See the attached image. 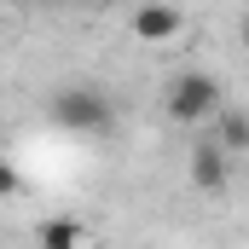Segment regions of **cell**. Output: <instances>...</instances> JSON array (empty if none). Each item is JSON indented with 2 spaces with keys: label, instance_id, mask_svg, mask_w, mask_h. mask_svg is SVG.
<instances>
[{
  "label": "cell",
  "instance_id": "obj_1",
  "mask_svg": "<svg viewBox=\"0 0 249 249\" xmlns=\"http://www.w3.org/2000/svg\"><path fill=\"white\" fill-rule=\"evenodd\" d=\"M220 81L209 75V70H180L174 81H168V93H162V110H168V122L174 127H209V116L220 110Z\"/></svg>",
  "mask_w": 249,
  "mask_h": 249
},
{
  "label": "cell",
  "instance_id": "obj_2",
  "mask_svg": "<svg viewBox=\"0 0 249 249\" xmlns=\"http://www.w3.org/2000/svg\"><path fill=\"white\" fill-rule=\"evenodd\" d=\"M53 116L70 133H105L110 127V99L99 87H64L58 99H53Z\"/></svg>",
  "mask_w": 249,
  "mask_h": 249
},
{
  "label": "cell",
  "instance_id": "obj_3",
  "mask_svg": "<svg viewBox=\"0 0 249 249\" xmlns=\"http://www.w3.org/2000/svg\"><path fill=\"white\" fill-rule=\"evenodd\" d=\"M180 29H186V12H180V6H168V0H151V6H139V12H133V35H139V41H151V47H157V41H174Z\"/></svg>",
  "mask_w": 249,
  "mask_h": 249
},
{
  "label": "cell",
  "instance_id": "obj_4",
  "mask_svg": "<svg viewBox=\"0 0 249 249\" xmlns=\"http://www.w3.org/2000/svg\"><path fill=\"white\" fill-rule=\"evenodd\" d=\"M226 180H232V157H226L214 139H203V145L191 151V186L197 191H226Z\"/></svg>",
  "mask_w": 249,
  "mask_h": 249
},
{
  "label": "cell",
  "instance_id": "obj_5",
  "mask_svg": "<svg viewBox=\"0 0 249 249\" xmlns=\"http://www.w3.org/2000/svg\"><path fill=\"white\" fill-rule=\"evenodd\" d=\"M209 127H214V145H220L226 157H244V151H249V116L232 110L226 99H220V110L209 116Z\"/></svg>",
  "mask_w": 249,
  "mask_h": 249
},
{
  "label": "cell",
  "instance_id": "obj_6",
  "mask_svg": "<svg viewBox=\"0 0 249 249\" xmlns=\"http://www.w3.org/2000/svg\"><path fill=\"white\" fill-rule=\"evenodd\" d=\"M35 244H41V249H75V244H87V226H81V220L53 214V220H41V226H35Z\"/></svg>",
  "mask_w": 249,
  "mask_h": 249
},
{
  "label": "cell",
  "instance_id": "obj_7",
  "mask_svg": "<svg viewBox=\"0 0 249 249\" xmlns=\"http://www.w3.org/2000/svg\"><path fill=\"white\" fill-rule=\"evenodd\" d=\"M18 191H23V180H18V168H12V162L0 157V203H6V197H18Z\"/></svg>",
  "mask_w": 249,
  "mask_h": 249
}]
</instances>
